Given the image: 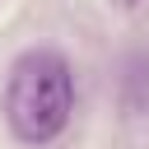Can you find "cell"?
<instances>
[{
    "label": "cell",
    "mask_w": 149,
    "mask_h": 149,
    "mask_svg": "<svg viewBox=\"0 0 149 149\" xmlns=\"http://www.w3.org/2000/svg\"><path fill=\"white\" fill-rule=\"evenodd\" d=\"M74 112V74L70 61L51 47H33L9 65L5 84V121L23 144H51Z\"/></svg>",
    "instance_id": "1"
},
{
    "label": "cell",
    "mask_w": 149,
    "mask_h": 149,
    "mask_svg": "<svg viewBox=\"0 0 149 149\" xmlns=\"http://www.w3.org/2000/svg\"><path fill=\"white\" fill-rule=\"evenodd\" d=\"M126 107L149 112V51L130 56V65H126Z\"/></svg>",
    "instance_id": "2"
},
{
    "label": "cell",
    "mask_w": 149,
    "mask_h": 149,
    "mask_svg": "<svg viewBox=\"0 0 149 149\" xmlns=\"http://www.w3.org/2000/svg\"><path fill=\"white\" fill-rule=\"evenodd\" d=\"M121 5H135V0H121Z\"/></svg>",
    "instance_id": "3"
}]
</instances>
